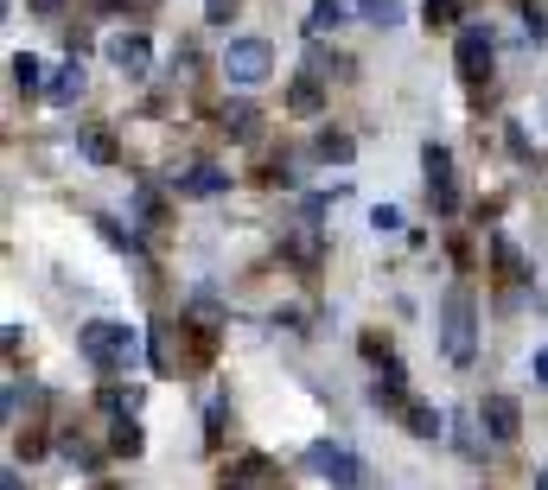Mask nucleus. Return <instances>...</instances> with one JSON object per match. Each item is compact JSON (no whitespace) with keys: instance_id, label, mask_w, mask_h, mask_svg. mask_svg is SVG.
Instances as JSON below:
<instances>
[{"instance_id":"obj_1","label":"nucleus","mask_w":548,"mask_h":490,"mask_svg":"<svg viewBox=\"0 0 548 490\" xmlns=\"http://www.w3.org/2000/svg\"><path fill=\"white\" fill-rule=\"evenodd\" d=\"M77 350H83V363L102 376H115V370H128L134 357H141V331L122 325V319H90L77 331Z\"/></svg>"},{"instance_id":"obj_2","label":"nucleus","mask_w":548,"mask_h":490,"mask_svg":"<svg viewBox=\"0 0 548 490\" xmlns=\"http://www.w3.org/2000/svg\"><path fill=\"white\" fill-rule=\"evenodd\" d=\"M440 350H447L453 370H472V357H478V300L466 287L440 293Z\"/></svg>"},{"instance_id":"obj_3","label":"nucleus","mask_w":548,"mask_h":490,"mask_svg":"<svg viewBox=\"0 0 548 490\" xmlns=\"http://www.w3.org/2000/svg\"><path fill=\"white\" fill-rule=\"evenodd\" d=\"M217 70H224L236 90H255V83L274 77V45L268 39H230L224 58H217Z\"/></svg>"},{"instance_id":"obj_4","label":"nucleus","mask_w":548,"mask_h":490,"mask_svg":"<svg viewBox=\"0 0 548 490\" xmlns=\"http://www.w3.org/2000/svg\"><path fill=\"white\" fill-rule=\"evenodd\" d=\"M421 179H427V204H434L440 217H453L459 210V179H453V153L440 147V140L421 147Z\"/></svg>"},{"instance_id":"obj_5","label":"nucleus","mask_w":548,"mask_h":490,"mask_svg":"<svg viewBox=\"0 0 548 490\" xmlns=\"http://www.w3.org/2000/svg\"><path fill=\"white\" fill-rule=\"evenodd\" d=\"M306 465H313L332 490H357V484H364V459H357V452H345V446H332V440H313V446H306Z\"/></svg>"},{"instance_id":"obj_6","label":"nucleus","mask_w":548,"mask_h":490,"mask_svg":"<svg viewBox=\"0 0 548 490\" xmlns=\"http://www.w3.org/2000/svg\"><path fill=\"white\" fill-rule=\"evenodd\" d=\"M453 64H459V77H466V83H485L491 77V32L485 26H459Z\"/></svg>"},{"instance_id":"obj_7","label":"nucleus","mask_w":548,"mask_h":490,"mask_svg":"<svg viewBox=\"0 0 548 490\" xmlns=\"http://www.w3.org/2000/svg\"><path fill=\"white\" fill-rule=\"evenodd\" d=\"M478 420H485V433H491V446H510L523 433V408H517V395H485L472 408Z\"/></svg>"},{"instance_id":"obj_8","label":"nucleus","mask_w":548,"mask_h":490,"mask_svg":"<svg viewBox=\"0 0 548 490\" xmlns=\"http://www.w3.org/2000/svg\"><path fill=\"white\" fill-rule=\"evenodd\" d=\"M102 51H109V64L122 70V77H147V70H153V45H147V32H115V39L102 45Z\"/></svg>"},{"instance_id":"obj_9","label":"nucleus","mask_w":548,"mask_h":490,"mask_svg":"<svg viewBox=\"0 0 548 490\" xmlns=\"http://www.w3.org/2000/svg\"><path fill=\"white\" fill-rule=\"evenodd\" d=\"M83 90H90V70H83V58L58 64V70H51V83H45V96L58 102V109H77V102H83Z\"/></svg>"},{"instance_id":"obj_10","label":"nucleus","mask_w":548,"mask_h":490,"mask_svg":"<svg viewBox=\"0 0 548 490\" xmlns=\"http://www.w3.org/2000/svg\"><path fill=\"white\" fill-rule=\"evenodd\" d=\"M370 401L376 408H408V382H402L396 357H383V370H376V382H370Z\"/></svg>"},{"instance_id":"obj_11","label":"nucleus","mask_w":548,"mask_h":490,"mask_svg":"<svg viewBox=\"0 0 548 490\" xmlns=\"http://www.w3.org/2000/svg\"><path fill=\"white\" fill-rule=\"evenodd\" d=\"M224 191H230V172H217V166L179 172V198H224Z\"/></svg>"},{"instance_id":"obj_12","label":"nucleus","mask_w":548,"mask_h":490,"mask_svg":"<svg viewBox=\"0 0 548 490\" xmlns=\"http://www.w3.org/2000/svg\"><path fill=\"white\" fill-rule=\"evenodd\" d=\"M351 20L345 0H313V13H306V39H325V32H338Z\"/></svg>"},{"instance_id":"obj_13","label":"nucleus","mask_w":548,"mask_h":490,"mask_svg":"<svg viewBox=\"0 0 548 490\" xmlns=\"http://www.w3.org/2000/svg\"><path fill=\"white\" fill-rule=\"evenodd\" d=\"M255 121H262V115H255V102H243V96L217 109V128H224L230 140H249V134H255Z\"/></svg>"},{"instance_id":"obj_14","label":"nucleus","mask_w":548,"mask_h":490,"mask_svg":"<svg viewBox=\"0 0 548 490\" xmlns=\"http://www.w3.org/2000/svg\"><path fill=\"white\" fill-rule=\"evenodd\" d=\"M402 420H408V433H415V440H440V433H447V414L427 408V401H408Z\"/></svg>"},{"instance_id":"obj_15","label":"nucleus","mask_w":548,"mask_h":490,"mask_svg":"<svg viewBox=\"0 0 548 490\" xmlns=\"http://www.w3.org/2000/svg\"><path fill=\"white\" fill-rule=\"evenodd\" d=\"M7 70H13V90H20V96H39L45 83H51V77H45V64L32 58V51H13V64H7Z\"/></svg>"},{"instance_id":"obj_16","label":"nucleus","mask_w":548,"mask_h":490,"mask_svg":"<svg viewBox=\"0 0 548 490\" xmlns=\"http://www.w3.org/2000/svg\"><path fill=\"white\" fill-rule=\"evenodd\" d=\"M287 255H294V261H300V268H319V223H313V217H306V223H300V230H294V236H287Z\"/></svg>"},{"instance_id":"obj_17","label":"nucleus","mask_w":548,"mask_h":490,"mask_svg":"<svg viewBox=\"0 0 548 490\" xmlns=\"http://www.w3.org/2000/svg\"><path fill=\"white\" fill-rule=\"evenodd\" d=\"M230 490H281V478H274L268 459H243V471L230 478Z\"/></svg>"},{"instance_id":"obj_18","label":"nucleus","mask_w":548,"mask_h":490,"mask_svg":"<svg viewBox=\"0 0 548 490\" xmlns=\"http://www.w3.org/2000/svg\"><path fill=\"white\" fill-rule=\"evenodd\" d=\"M77 147H83V160H96V166H109V160H115V140L102 134V128H83V134H77Z\"/></svg>"},{"instance_id":"obj_19","label":"nucleus","mask_w":548,"mask_h":490,"mask_svg":"<svg viewBox=\"0 0 548 490\" xmlns=\"http://www.w3.org/2000/svg\"><path fill=\"white\" fill-rule=\"evenodd\" d=\"M147 357H153L160 376H173V357H179V350H173V325H153V350H147Z\"/></svg>"},{"instance_id":"obj_20","label":"nucleus","mask_w":548,"mask_h":490,"mask_svg":"<svg viewBox=\"0 0 548 490\" xmlns=\"http://www.w3.org/2000/svg\"><path fill=\"white\" fill-rule=\"evenodd\" d=\"M109 446H115V452H128V459L147 446V440H141V427H134V414H115V433H109Z\"/></svg>"},{"instance_id":"obj_21","label":"nucleus","mask_w":548,"mask_h":490,"mask_svg":"<svg viewBox=\"0 0 548 490\" xmlns=\"http://www.w3.org/2000/svg\"><path fill=\"white\" fill-rule=\"evenodd\" d=\"M351 153H357V140H351V134H319V160L351 166Z\"/></svg>"},{"instance_id":"obj_22","label":"nucleus","mask_w":548,"mask_h":490,"mask_svg":"<svg viewBox=\"0 0 548 490\" xmlns=\"http://www.w3.org/2000/svg\"><path fill=\"white\" fill-rule=\"evenodd\" d=\"M332 70H345V64H338L332 51H325V45L313 39V45H306V77H319V83H325V77H332Z\"/></svg>"},{"instance_id":"obj_23","label":"nucleus","mask_w":548,"mask_h":490,"mask_svg":"<svg viewBox=\"0 0 548 490\" xmlns=\"http://www.w3.org/2000/svg\"><path fill=\"white\" fill-rule=\"evenodd\" d=\"M357 7H364L370 26H402V7H396V0H357Z\"/></svg>"},{"instance_id":"obj_24","label":"nucleus","mask_w":548,"mask_h":490,"mask_svg":"<svg viewBox=\"0 0 548 490\" xmlns=\"http://www.w3.org/2000/svg\"><path fill=\"white\" fill-rule=\"evenodd\" d=\"M287 102H294L300 115H313V109H319V77H300V83H294V96H287Z\"/></svg>"},{"instance_id":"obj_25","label":"nucleus","mask_w":548,"mask_h":490,"mask_svg":"<svg viewBox=\"0 0 548 490\" xmlns=\"http://www.w3.org/2000/svg\"><path fill=\"white\" fill-rule=\"evenodd\" d=\"M370 230H376V236H396V230H402V210H396V204H376V210H370Z\"/></svg>"},{"instance_id":"obj_26","label":"nucleus","mask_w":548,"mask_h":490,"mask_svg":"<svg viewBox=\"0 0 548 490\" xmlns=\"http://www.w3.org/2000/svg\"><path fill=\"white\" fill-rule=\"evenodd\" d=\"M491 255H498V268H504V274H523V261H517V249H510L504 236H491Z\"/></svg>"},{"instance_id":"obj_27","label":"nucleus","mask_w":548,"mask_h":490,"mask_svg":"<svg viewBox=\"0 0 548 490\" xmlns=\"http://www.w3.org/2000/svg\"><path fill=\"white\" fill-rule=\"evenodd\" d=\"M204 20H211V26H230V20H236V0H204Z\"/></svg>"},{"instance_id":"obj_28","label":"nucleus","mask_w":548,"mask_h":490,"mask_svg":"<svg viewBox=\"0 0 548 490\" xmlns=\"http://www.w3.org/2000/svg\"><path fill=\"white\" fill-rule=\"evenodd\" d=\"M453 13H459V0H427V26H453Z\"/></svg>"},{"instance_id":"obj_29","label":"nucleus","mask_w":548,"mask_h":490,"mask_svg":"<svg viewBox=\"0 0 548 490\" xmlns=\"http://www.w3.org/2000/svg\"><path fill=\"white\" fill-rule=\"evenodd\" d=\"M134 210H141V217L153 223V217H160V191H153V185H141V191H134Z\"/></svg>"},{"instance_id":"obj_30","label":"nucleus","mask_w":548,"mask_h":490,"mask_svg":"<svg viewBox=\"0 0 548 490\" xmlns=\"http://www.w3.org/2000/svg\"><path fill=\"white\" fill-rule=\"evenodd\" d=\"M64 45H71V58H83V51H90V32L71 26V32H64Z\"/></svg>"},{"instance_id":"obj_31","label":"nucleus","mask_w":548,"mask_h":490,"mask_svg":"<svg viewBox=\"0 0 548 490\" xmlns=\"http://www.w3.org/2000/svg\"><path fill=\"white\" fill-rule=\"evenodd\" d=\"M529 376H536V382H542V389H548V344L536 350V357H529Z\"/></svg>"},{"instance_id":"obj_32","label":"nucleus","mask_w":548,"mask_h":490,"mask_svg":"<svg viewBox=\"0 0 548 490\" xmlns=\"http://www.w3.org/2000/svg\"><path fill=\"white\" fill-rule=\"evenodd\" d=\"M26 7H32V13H58L64 0H26Z\"/></svg>"},{"instance_id":"obj_33","label":"nucleus","mask_w":548,"mask_h":490,"mask_svg":"<svg viewBox=\"0 0 548 490\" xmlns=\"http://www.w3.org/2000/svg\"><path fill=\"white\" fill-rule=\"evenodd\" d=\"M536 490H548V471H536Z\"/></svg>"}]
</instances>
